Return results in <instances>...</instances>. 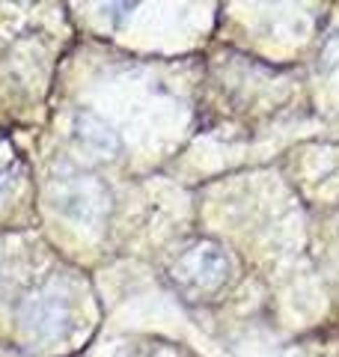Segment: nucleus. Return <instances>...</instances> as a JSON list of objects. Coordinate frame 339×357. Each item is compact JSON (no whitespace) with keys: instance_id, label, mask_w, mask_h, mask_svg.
<instances>
[{"instance_id":"f257e3e1","label":"nucleus","mask_w":339,"mask_h":357,"mask_svg":"<svg viewBox=\"0 0 339 357\" xmlns=\"http://www.w3.org/2000/svg\"><path fill=\"white\" fill-rule=\"evenodd\" d=\"M6 185H9V176H6V173H0V191H3Z\"/></svg>"}]
</instances>
